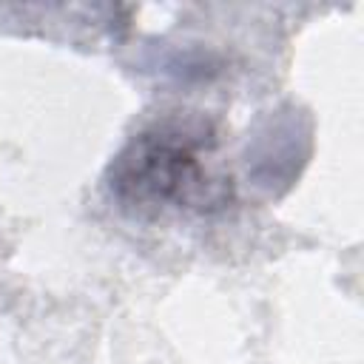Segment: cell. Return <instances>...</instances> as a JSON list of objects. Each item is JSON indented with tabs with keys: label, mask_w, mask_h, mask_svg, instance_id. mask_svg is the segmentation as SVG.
<instances>
[{
	"label": "cell",
	"mask_w": 364,
	"mask_h": 364,
	"mask_svg": "<svg viewBox=\"0 0 364 364\" xmlns=\"http://www.w3.org/2000/svg\"><path fill=\"white\" fill-rule=\"evenodd\" d=\"M213 136L205 128L165 122L131 139L111 165V191L134 208L219 205L225 179L210 168Z\"/></svg>",
	"instance_id": "6da1fadb"
}]
</instances>
